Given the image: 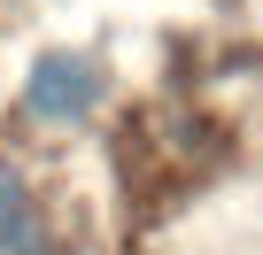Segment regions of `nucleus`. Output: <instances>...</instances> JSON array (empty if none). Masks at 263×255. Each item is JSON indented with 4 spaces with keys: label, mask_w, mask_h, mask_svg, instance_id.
Listing matches in <instances>:
<instances>
[{
    "label": "nucleus",
    "mask_w": 263,
    "mask_h": 255,
    "mask_svg": "<svg viewBox=\"0 0 263 255\" xmlns=\"http://www.w3.org/2000/svg\"><path fill=\"white\" fill-rule=\"evenodd\" d=\"M24 108L39 124H85L101 108V70L85 54H39L31 77H24Z\"/></svg>",
    "instance_id": "obj_1"
},
{
    "label": "nucleus",
    "mask_w": 263,
    "mask_h": 255,
    "mask_svg": "<svg viewBox=\"0 0 263 255\" xmlns=\"http://www.w3.org/2000/svg\"><path fill=\"white\" fill-rule=\"evenodd\" d=\"M0 255H54V240H47L39 209H24V217H8V224H0Z\"/></svg>",
    "instance_id": "obj_2"
},
{
    "label": "nucleus",
    "mask_w": 263,
    "mask_h": 255,
    "mask_svg": "<svg viewBox=\"0 0 263 255\" xmlns=\"http://www.w3.org/2000/svg\"><path fill=\"white\" fill-rule=\"evenodd\" d=\"M31 209V186H24V170L16 163H0V224H8V217H24Z\"/></svg>",
    "instance_id": "obj_3"
}]
</instances>
